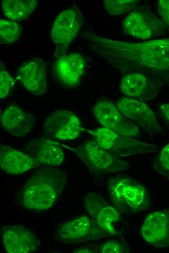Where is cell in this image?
Instances as JSON below:
<instances>
[{
  "label": "cell",
  "instance_id": "obj_27",
  "mask_svg": "<svg viewBox=\"0 0 169 253\" xmlns=\"http://www.w3.org/2000/svg\"><path fill=\"white\" fill-rule=\"evenodd\" d=\"M157 6L162 21L169 29V0H158Z\"/></svg>",
  "mask_w": 169,
  "mask_h": 253
},
{
  "label": "cell",
  "instance_id": "obj_23",
  "mask_svg": "<svg viewBox=\"0 0 169 253\" xmlns=\"http://www.w3.org/2000/svg\"><path fill=\"white\" fill-rule=\"evenodd\" d=\"M138 0H104L103 3L107 11L112 15H120L134 8Z\"/></svg>",
  "mask_w": 169,
  "mask_h": 253
},
{
  "label": "cell",
  "instance_id": "obj_4",
  "mask_svg": "<svg viewBox=\"0 0 169 253\" xmlns=\"http://www.w3.org/2000/svg\"><path fill=\"white\" fill-rule=\"evenodd\" d=\"M74 151L91 172L97 176L128 169L129 164L103 148L94 140L85 142L75 148Z\"/></svg>",
  "mask_w": 169,
  "mask_h": 253
},
{
  "label": "cell",
  "instance_id": "obj_12",
  "mask_svg": "<svg viewBox=\"0 0 169 253\" xmlns=\"http://www.w3.org/2000/svg\"><path fill=\"white\" fill-rule=\"evenodd\" d=\"M85 210L98 225L111 236L117 233L115 225L120 219L119 212L101 195L89 193L84 197Z\"/></svg>",
  "mask_w": 169,
  "mask_h": 253
},
{
  "label": "cell",
  "instance_id": "obj_6",
  "mask_svg": "<svg viewBox=\"0 0 169 253\" xmlns=\"http://www.w3.org/2000/svg\"><path fill=\"white\" fill-rule=\"evenodd\" d=\"M55 238L63 243H78L111 236L91 217L85 215L73 218L57 228Z\"/></svg>",
  "mask_w": 169,
  "mask_h": 253
},
{
  "label": "cell",
  "instance_id": "obj_19",
  "mask_svg": "<svg viewBox=\"0 0 169 253\" xmlns=\"http://www.w3.org/2000/svg\"><path fill=\"white\" fill-rule=\"evenodd\" d=\"M36 118L15 105L8 106L3 112L0 118L3 128L13 136H25L32 129Z\"/></svg>",
  "mask_w": 169,
  "mask_h": 253
},
{
  "label": "cell",
  "instance_id": "obj_3",
  "mask_svg": "<svg viewBox=\"0 0 169 253\" xmlns=\"http://www.w3.org/2000/svg\"><path fill=\"white\" fill-rule=\"evenodd\" d=\"M107 187L111 201L119 213H136L149 207L146 188L129 177L120 174L110 175Z\"/></svg>",
  "mask_w": 169,
  "mask_h": 253
},
{
  "label": "cell",
  "instance_id": "obj_25",
  "mask_svg": "<svg viewBox=\"0 0 169 253\" xmlns=\"http://www.w3.org/2000/svg\"><path fill=\"white\" fill-rule=\"evenodd\" d=\"M14 84L13 78L1 61L0 67V97L1 99L9 95Z\"/></svg>",
  "mask_w": 169,
  "mask_h": 253
},
{
  "label": "cell",
  "instance_id": "obj_2",
  "mask_svg": "<svg viewBox=\"0 0 169 253\" xmlns=\"http://www.w3.org/2000/svg\"><path fill=\"white\" fill-rule=\"evenodd\" d=\"M68 173L55 167L40 168L14 196V202L30 210H47L58 200L68 179Z\"/></svg>",
  "mask_w": 169,
  "mask_h": 253
},
{
  "label": "cell",
  "instance_id": "obj_18",
  "mask_svg": "<svg viewBox=\"0 0 169 253\" xmlns=\"http://www.w3.org/2000/svg\"><path fill=\"white\" fill-rule=\"evenodd\" d=\"M84 57L78 53L66 54L57 58L53 66L55 75L62 84L75 87L80 83L85 67Z\"/></svg>",
  "mask_w": 169,
  "mask_h": 253
},
{
  "label": "cell",
  "instance_id": "obj_29",
  "mask_svg": "<svg viewBox=\"0 0 169 253\" xmlns=\"http://www.w3.org/2000/svg\"><path fill=\"white\" fill-rule=\"evenodd\" d=\"M159 113L166 126L169 129V102L164 103L159 107Z\"/></svg>",
  "mask_w": 169,
  "mask_h": 253
},
{
  "label": "cell",
  "instance_id": "obj_16",
  "mask_svg": "<svg viewBox=\"0 0 169 253\" xmlns=\"http://www.w3.org/2000/svg\"><path fill=\"white\" fill-rule=\"evenodd\" d=\"M24 152L32 156L40 165L55 167L61 165L65 158L60 144L43 136L29 142Z\"/></svg>",
  "mask_w": 169,
  "mask_h": 253
},
{
  "label": "cell",
  "instance_id": "obj_20",
  "mask_svg": "<svg viewBox=\"0 0 169 253\" xmlns=\"http://www.w3.org/2000/svg\"><path fill=\"white\" fill-rule=\"evenodd\" d=\"M0 165L3 170L10 175L23 173L40 165L32 156L6 145L0 150Z\"/></svg>",
  "mask_w": 169,
  "mask_h": 253
},
{
  "label": "cell",
  "instance_id": "obj_1",
  "mask_svg": "<svg viewBox=\"0 0 169 253\" xmlns=\"http://www.w3.org/2000/svg\"><path fill=\"white\" fill-rule=\"evenodd\" d=\"M93 53L121 72H138L169 85V38L129 42L85 33Z\"/></svg>",
  "mask_w": 169,
  "mask_h": 253
},
{
  "label": "cell",
  "instance_id": "obj_14",
  "mask_svg": "<svg viewBox=\"0 0 169 253\" xmlns=\"http://www.w3.org/2000/svg\"><path fill=\"white\" fill-rule=\"evenodd\" d=\"M161 84L147 74L131 72L126 73L121 79L120 90L127 97L144 101L154 98Z\"/></svg>",
  "mask_w": 169,
  "mask_h": 253
},
{
  "label": "cell",
  "instance_id": "obj_8",
  "mask_svg": "<svg viewBox=\"0 0 169 253\" xmlns=\"http://www.w3.org/2000/svg\"><path fill=\"white\" fill-rule=\"evenodd\" d=\"M123 32L131 36L146 39L163 35L166 26L161 19L152 12L136 9L122 21Z\"/></svg>",
  "mask_w": 169,
  "mask_h": 253
},
{
  "label": "cell",
  "instance_id": "obj_11",
  "mask_svg": "<svg viewBox=\"0 0 169 253\" xmlns=\"http://www.w3.org/2000/svg\"><path fill=\"white\" fill-rule=\"evenodd\" d=\"M116 105L120 112L137 126L150 134L162 132L155 113L143 101L126 96L118 100Z\"/></svg>",
  "mask_w": 169,
  "mask_h": 253
},
{
  "label": "cell",
  "instance_id": "obj_15",
  "mask_svg": "<svg viewBox=\"0 0 169 253\" xmlns=\"http://www.w3.org/2000/svg\"><path fill=\"white\" fill-rule=\"evenodd\" d=\"M140 234L146 242L157 248L169 246V210L155 211L144 221Z\"/></svg>",
  "mask_w": 169,
  "mask_h": 253
},
{
  "label": "cell",
  "instance_id": "obj_22",
  "mask_svg": "<svg viewBox=\"0 0 169 253\" xmlns=\"http://www.w3.org/2000/svg\"><path fill=\"white\" fill-rule=\"evenodd\" d=\"M22 28L17 23L4 19H0V43L10 44L20 36Z\"/></svg>",
  "mask_w": 169,
  "mask_h": 253
},
{
  "label": "cell",
  "instance_id": "obj_28",
  "mask_svg": "<svg viewBox=\"0 0 169 253\" xmlns=\"http://www.w3.org/2000/svg\"><path fill=\"white\" fill-rule=\"evenodd\" d=\"M101 246L96 244H85L80 247L74 250L73 253H98L100 252Z\"/></svg>",
  "mask_w": 169,
  "mask_h": 253
},
{
  "label": "cell",
  "instance_id": "obj_26",
  "mask_svg": "<svg viewBox=\"0 0 169 253\" xmlns=\"http://www.w3.org/2000/svg\"><path fill=\"white\" fill-rule=\"evenodd\" d=\"M128 244L124 241L117 240H109L101 246V253H129Z\"/></svg>",
  "mask_w": 169,
  "mask_h": 253
},
{
  "label": "cell",
  "instance_id": "obj_9",
  "mask_svg": "<svg viewBox=\"0 0 169 253\" xmlns=\"http://www.w3.org/2000/svg\"><path fill=\"white\" fill-rule=\"evenodd\" d=\"M93 113L103 127L125 136L136 137L139 135L138 127L107 99L98 101L93 107Z\"/></svg>",
  "mask_w": 169,
  "mask_h": 253
},
{
  "label": "cell",
  "instance_id": "obj_13",
  "mask_svg": "<svg viewBox=\"0 0 169 253\" xmlns=\"http://www.w3.org/2000/svg\"><path fill=\"white\" fill-rule=\"evenodd\" d=\"M0 238L4 250L9 253H33L40 245L32 231L22 225L1 226Z\"/></svg>",
  "mask_w": 169,
  "mask_h": 253
},
{
  "label": "cell",
  "instance_id": "obj_7",
  "mask_svg": "<svg viewBox=\"0 0 169 253\" xmlns=\"http://www.w3.org/2000/svg\"><path fill=\"white\" fill-rule=\"evenodd\" d=\"M83 22V16L77 7L67 8L56 18L51 37L55 46L56 59L66 55L69 44L78 34Z\"/></svg>",
  "mask_w": 169,
  "mask_h": 253
},
{
  "label": "cell",
  "instance_id": "obj_21",
  "mask_svg": "<svg viewBox=\"0 0 169 253\" xmlns=\"http://www.w3.org/2000/svg\"><path fill=\"white\" fill-rule=\"evenodd\" d=\"M36 0H2V8L10 19L19 21L27 19L37 6Z\"/></svg>",
  "mask_w": 169,
  "mask_h": 253
},
{
  "label": "cell",
  "instance_id": "obj_10",
  "mask_svg": "<svg viewBox=\"0 0 169 253\" xmlns=\"http://www.w3.org/2000/svg\"><path fill=\"white\" fill-rule=\"evenodd\" d=\"M83 130L79 118L72 112L57 110L50 115L43 126L44 136L56 140L77 138Z\"/></svg>",
  "mask_w": 169,
  "mask_h": 253
},
{
  "label": "cell",
  "instance_id": "obj_17",
  "mask_svg": "<svg viewBox=\"0 0 169 253\" xmlns=\"http://www.w3.org/2000/svg\"><path fill=\"white\" fill-rule=\"evenodd\" d=\"M17 78L32 94L41 95L47 88L46 66L40 58L32 59L19 67Z\"/></svg>",
  "mask_w": 169,
  "mask_h": 253
},
{
  "label": "cell",
  "instance_id": "obj_5",
  "mask_svg": "<svg viewBox=\"0 0 169 253\" xmlns=\"http://www.w3.org/2000/svg\"><path fill=\"white\" fill-rule=\"evenodd\" d=\"M89 132L98 144L118 157L154 152L157 147L154 144L123 136L105 127Z\"/></svg>",
  "mask_w": 169,
  "mask_h": 253
},
{
  "label": "cell",
  "instance_id": "obj_24",
  "mask_svg": "<svg viewBox=\"0 0 169 253\" xmlns=\"http://www.w3.org/2000/svg\"><path fill=\"white\" fill-rule=\"evenodd\" d=\"M154 169L169 180V143L161 150L153 163Z\"/></svg>",
  "mask_w": 169,
  "mask_h": 253
}]
</instances>
